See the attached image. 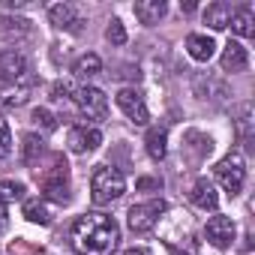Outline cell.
Returning <instances> with one entry per match:
<instances>
[{"instance_id": "31", "label": "cell", "mask_w": 255, "mask_h": 255, "mask_svg": "<svg viewBox=\"0 0 255 255\" xmlns=\"http://www.w3.org/2000/svg\"><path fill=\"white\" fill-rule=\"evenodd\" d=\"M9 228V216H6V204H0V234H6Z\"/></svg>"}, {"instance_id": "19", "label": "cell", "mask_w": 255, "mask_h": 255, "mask_svg": "<svg viewBox=\"0 0 255 255\" xmlns=\"http://www.w3.org/2000/svg\"><path fill=\"white\" fill-rule=\"evenodd\" d=\"M24 219L27 222H36V225H48L54 219V213H51V207L42 198H27L24 201Z\"/></svg>"}, {"instance_id": "22", "label": "cell", "mask_w": 255, "mask_h": 255, "mask_svg": "<svg viewBox=\"0 0 255 255\" xmlns=\"http://www.w3.org/2000/svg\"><path fill=\"white\" fill-rule=\"evenodd\" d=\"M27 102V87H6V90H0V111H9V108H18Z\"/></svg>"}, {"instance_id": "14", "label": "cell", "mask_w": 255, "mask_h": 255, "mask_svg": "<svg viewBox=\"0 0 255 255\" xmlns=\"http://www.w3.org/2000/svg\"><path fill=\"white\" fill-rule=\"evenodd\" d=\"M48 18H51V24L54 27H60V30H78V24H81V18H78V12H75V6L72 3H57V6H51L48 9Z\"/></svg>"}, {"instance_id": "28", "label": "cell", "mask_w": 255, "mask_h": 255, "mask_svg": "<svg viewBox=\"0 0 255 255\" xmlns=\"http://www.w3.org/2000/svg\"><path fill=\"white\" fill-rule=\"evenodd\" d=\"M72 93H75V84H72L69 78H60V81H54V84H51V96H54V99L72 96Z\"/></svg>"}, {"instance_id": "4", "label": "cell", "mask_w": 255, "mask_h": 255, "mask_svg": "<svg viewBox=\"0 0 255 255\" xmlns=\"http://www.w3.org/2000/svg\"><path fill=\"white\" fill-rule=\"evenodd\" d=\"M165 210H168V204L162 198H153V201H144V204H132L129 213H126V222H129V228L135 234H144V231H150L162 219Z\"/></svg>"}, {"instance_id": "2", "label": "cell", "mask_w": 255, "mask_h": 255, "mask_svg": "<svg viewBox=\"0 0 255 255\" xmlns=\"http://www.w3.org/2000/svg\"><path fill=\"white\" fill-rule=\"evenodd\" d=\"M126 192V180L114 165H99L90 177V198L96 207H105L111 201H117Z\"/></svg>"}, {"instance_id": "15", "label": "cell", "mask_w": 255, "mask_h": 255, "mask_svg": "<svg viewBox=\"0 0 255 255\" xmlns=\"http://www.w3.org/2000/svg\"><path fill=\"white\" fill-rule=\"evenodd\" d=\"M132 9H135V18L141 24H159V18L168 12V3L165 0H138Z\"/></svg>"}, {"instance_id": "3", "label": "cell", "mask_w": 255, "mask_h": 255, "mask_svg": "<svg viewBox=\"0 0 255 255\" xmlns=\"http://www.w3.org/2000/svg\"><path fill=\"white\" fill-rule=\"evenodd\" d=\"M0 78L9 81V84H18V87H30L36 81V75H30L27 57L21 51H15V48L0 51Z\"/></svg>"}, {"instance_id": "32", "label": "cell", "mask_w": 255, "mask_h": 255, "mask_svg": "<svg viewBox=\"0 0 255 255\" xmlns=\"http://www.w3.org/2000/svg\"><path fill=\"white\" fill-rule=\"evenodd\" d=\"M168 249H171V255H195V246H189L186 252H183V249H177V246H168Z\"/></svg>"}, {"instance_id": "17", "label": "cell", "mask_w": 255, "mask_h": 255, "mask_svg": "<svg viewBox=\"0 0 255 255\" xmlns=\"http://www.w3.org/2000/svg\"><path fill=\"white\" fill-rule=\"evenodd\" d=\"M249 63V54L240 42H228L222 51V72H243Z\"/></svg>"}, {"instance_id": "10", "label": "cell", "mask_w": 255, "mask_h": 255, "mask_svg": "<svg viewBox=\"0 0 255 255\" xmlns=\"http://www.w3.org/2000/svg\"><path fill=\"white\" fill-rule=\"evenodd\" d=\"M66 144L72 153H93L102 144V132L93 129V126H72L66 135Z\"/></svg>"}, {"instance_id": "30", "label": "cell", "mask_w": 255, "mask_h": 255, "mask_svg": "<svg viewBox=\"0 0 255 255\" xmlns=\"http://www.w3.org/2000/svg\"><path fill=\"white\" fill-rule=\"evenodd\" d=\"M135 186H138V189H159V186H162V180H150V177H141Z\"/></svg>"}, {"instance_id": "27", "label": "cell", "mask_w": 255, "mask_h": 255, "mask_svg": "<svg viewBox=\"0 0 255 255\" xmlns=\"http://www.w3.org/2000/svg\"><path fill=\"white\" fill-rule=\"evenodd\" d=\"M12 153V132H9V123L0 120V159H6Z\"/></svg>"}, {"instance_id": "8", "label": "cell", "mask_w": 255, "mask_h": 255, "mask_svg": "<svg viewBox=\"0 0 255 255\" xmlns=\"http://www.w3.org/2000/svg\"><path fill=\"white\" fill-rule=\"evenodd\" d=\"M72 99H75V105L81 108V114H87V117L102 120V117L108 114V99H105V93H102L99 87H93V84H81V87H75Z\"/></svg>"}, {"instance_id": "13", "label": "cell", "mask_w": 255, "mask_h": 255, "mask_svg": "<svg viewBox=\"0 0 255 255\" xmlns=\"http://www.w3.org/2000/svg\"><path fill=\"white\" fill-rule=\"evenodd\" d=\"M186 51H189L192 60L207 63V60L216 54V42H213L210 36H204V33H189V36H186Z\"/></svg>"}, {"instance_id": "1", "label": "cell", "mask_w": 255, "mask_h": 255, "mask_svg": "<svg viewBox=\"0 0 255 255\" xmlns=\"http://www.w3.org/2000/svg\"><path fill=\"white\" fill-rule=\"evenodd\" d=\"M75 255H111L120 243V225L108 213H84L69 228Z\"/></svg>"}, {"instance_id": "33", "label": "cell", "mask_w": 255, "mask_h": 255, "mask_svg": "<svg viewBox=\"0 0 255 255\" xmlns=\"http://www.w3.org/2000/svg\"><path fill=\"white\" fill-rule=\"evenodd\" d=\"M6 6H9V9H21V6H24V0H6Z\"/></svg>"}, {"instance_id": "29", "label": "cell", "mask_w": 255, "mask_h": 255, "mask_svg": "<svg viewBox=\"0 0 255 255\" xmlns=\"http://www.w3.org/2000/svg\"><path fill=\"white\" fill-rule=\"evenodd\" d=\"M237 132L240 138H249V105L240 108V120H237Z\"/></svg>"}, {"instance_id": "20", "label": "cell", "mask_w": 255, "mask_h": 255, "mask_svg": "<svg viewBox=\"0 0 255 255\" xmlns=\"http://www.w3.org/2000/svg\"><path fill=\"white\" fill-rule=\"evenodd\" d=\"M228 18H231V6H228V3H222V0L210 3V6H207V12H204V21H207L213 30H225V27H228Z\"/></svg>"}, {"instance_id": "18", "label": "cell", "mask_w": 255, "mask_h": 255, "mask_svg": "<svg viewBox=\"0 0 255 255\" xmlns=\"http://www.w3.org/2000/svg\"><path fill=\"white\" fill-rule=\"evenodd\" d=\"M228 24H231V33L240 36V39L255 36V15H252L249 9H234L231 18H228Z\"/></svg>"}, {"instance_id": "7", "label": "cell", "mask_w": 255, "mask_h": 255, "mask_svg": "<svg viewBox=\"0 0 255 255\" xmlns=\"http://www.w3.org/2000/svg\"><path fill=\"white\" fill-rule=\"evenodd\" d=\"M114 102H117V108H120L126 117H129L132 123H138V126H147V120H150V111H147V102H144V96H141L135 87H123V90H117Z\"/></svg>"}, {"instance_id": "24", "label": "cell", "mask_w": 255, "mask_h": 255, "mask_svg": "<svg viewBox=\"0 0 255 255\" xmlns=\"http://www.w3.org/2000/svg\"><path fill=\"white\" fill-rule=\"evenodd\" d=\"M42 153H45V141H42L39 135H24V150H21L24 162H27V165H33Z\"/></svg>"}, {"instance_id": "11", "label": "cell", "mask_w": 255, "mask_h": 255, "mask_svg": "<svg viewBox=\"0 0 255 255\" xmlns=\"http://www.w3.org/2000/svg\"><path fill=\"white\" fill-rule=\"evenodd\" d=\"M189 198H192V204H195L198 210H216V207H219L216 186H213L207 177H198V180H195V186H192Z\"/></svg>"}, {"instance_id": "12", "label": "cell", "mask_w": 255, "mask_h": 255, "mask_svg": "<svg viewBox=\"0 0 255 255\" xmlns=\"http://www.w3.org/2000/svg\"><path fill=\"white\" fill-rule=\"evenodd\" d=\"M30 36V21L18 15H0V39L3 42H18Z\"/></svg>"}, {"instance_id": "16", "label": "cell", "mask_w": 255, "mask_h": 255, "mask_svg": "<svg viewBox=\"0 0 255 255\" xmlns=\"http://www.w3.org/2000/svg\"><path fill=\"white\" fill-rule=\"evenodd\" d=\"M144 144H147L150 159L162 162V159H165V153H168V129H165V126H150V129H147V138H144Z\"/></svg>"}, {"instance_id": "25", "label": "cell", "mask_w": 255, "mask_h": 255, "mask_svg": "<svg viewBox=\"0 0 255 255\" xmlns=\"http://www.w3.org/2000/svg\"><path fill=\"white\" fill-rule=\"evenodd\" d=\"M33 123L39 126L42 132H54V129H57V117H54L48 108H33Z\"/></svg>"}, {"instance_id": "6", "label": "cell", "mask_w": 255, "mask_h": 255, "mask_svg": "<svg viewBox=\"0 0 255 255\" xmlns=\"http://www.w3.org/2000/svg\"><path fill=\"white\" fill-rule=\"evenodd\" d=\"M42 195L57 201V204L69 201V168H66V162H54V168L42 174Z\"/></svg>"}, {"instance_id": "26", "label": "cell", "mask_w": 255, "mask_h": 255, "mask_svg": "<svg viewBox=\"0 0 255 255\" xmlns=\"http://www.w3.org/2000/svg\"><path fill=\"white\" fill-rule=\"evenodd\" d=\"M105 39H108L111 45H126V27H123L120 18H111V21H108V27H105Z\"/></svg>"}, {"instance_id": "9", "label": "cell", "mask_w": 255, "mask_h": 255, "mask_svg": "<svg viewBox=\"0 0 255 255\" xmlns=\"http://www.w3.org/2000/svg\"><path fill=\"white\" fill-rule=\"evenodd\" d=\"M234 231H237V225H234L231 216H210L207 225H204V237L216 249H228L231 240H234Z\"/></svg>"}, {"instance_id": "23", "label": "cell", "mask_w": 255, "mask_h": 255, "mask_svg": "<svg viewBox=\"0 0 255 255\" xmlns=\"http://www.w3.org/2000/svg\"><path fill=\"white\" fill-rule=\"evenodd\" d=\"M24 183H15V180H0V204H12V201H21L24 198Z\"/></svg>"}, {"instance_id": "5", "label": "cell", "mask_w": 255, "mask_h": 255, "mask_svg": "<svg viewBox=\"0 0 255 255\" xmlns=\"http://www.w3.org/2000/svg\"><path fill=\"white\" fill-rule=\"evenodd\" d=\"M216 180L222 183V189L228 195H237L243 189V180H246V168H243V159L240 153H228L219 165H216Z\"/></svg>"}, {"instance_id": "34", "label": "cell", "mask_w": 255, "mask_h": 255, "mask_svg": "<svg viewBox=\"0 0 255 255\" xmlns=\"http://www.w3.org/2000/svg\"><path fill=\"white\" fill-rule=\"evenodd\" d=\"M123 255H150V252H147V249H126Z\"/></svg>"}, {"instance_id": "21", "label": "cell", "mask_w": 255, "mask_h": 255, "mask_svg": "<svg viewBox=\"0 0 255 255\" xmlns=\"http://www.w3.org/2000/svg\"><path fill=\"white\" fill-rule=\"evenodd\" d=\"M99 72H102L99 54H81V57L72 63V75H75V78H93V75H99Z\"/></svg>"}, {"instance_id": "35", "label": "cell", "mask_w": 255, "mask_h": 255, "mask_svg": "<svg viewBox=\"0 0 255 255\" xmlns=\"http://www.w3.org/2000/svg\"><path fill=\"white\" fill-rule=\"evenodd\" d=\"M180 9L183 12H195V3H192V0H189V3H180Z\"/></svg>"}]
</instances>
